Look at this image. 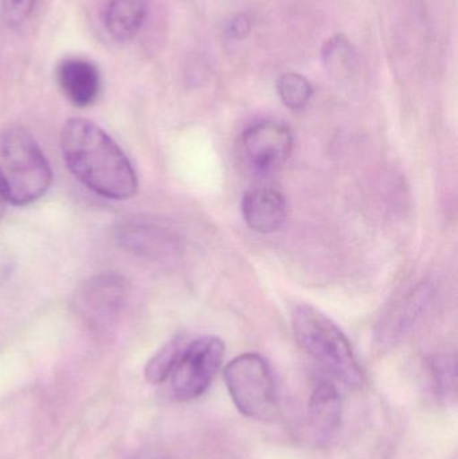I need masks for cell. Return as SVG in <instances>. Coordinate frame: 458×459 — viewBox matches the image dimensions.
Segmentation results:
<instances>
[{
  "instance_id": "cell-1",
  "label": "cell",
  "mask_w": 458,
  "mask_h": 459,
  "mask_svg": "<svg viewBox=\"0 0 458 459\" xmlns=\"http://www.w3.org/2000/svg\"><path fill=\"white\" fill-rule=\"evenodd\" d=\"M61 151L70 172L97 195L125 201L137 193L134 166L97 124L80 117L67 120L61 132Z\"/></svg>"
},
{
  "instance_id": "cell-2",
  "label": "cell",
  "mask_w": 458,
  "mask_h": 459,
  "mask_svg": "<svg viewBox=\"0 0 458 459\" xmlns=\"http://www.w3.org/2000/svg\"><path fill=\"white\" fill-rule=\"evenodd\" d=\"M292 329L298 345L336 382L360 387L362 369L351 344L330 317L311 305H300L293 310Z\"/></svg>"
},
{
  "instance_id": "cell-3",
  "label": "cell",
  "mask_w": 458,
  "mask_h": 459,
  "mask_svg": "<svg viewBox=\"0 0 458 459\" xmlns=\"http://www.w3.org/2000/svg\"><path fill=\"white\" fill-rule=\"evenodd\" d=\"M53 182L50 164L34 137L22 128L0 134V188L15 206L42 198Z\"/></svg>"
},
{
  "instance_id": "cell-4",
  "label": "cell",
  "mask_w": 458,
  "mask_h": 459,
  "mask_svg": "<svg viewBox=\"0 0 458 459\" xmlns=\"http://www.w3.org/2000/svg\"><path fill=\"white\" fill-rule=\"evenodd\" d=\"M226 387L237 410L257 420H274L280 414L273 371L258 353L237 356L226 366Z\"/></svg>"
},
{
  "instance_id": "cell-5",
  "label": "cell",
  "mask_w": 458,
  "mask_h": 459,
  "mask_svg": "<svg viewBox=\"0 0 458 459\" xmlns=\"http://www.w3.org/2000/svg\"><path fill=\"white\" fill-rule=\"evenodd\" d=\"M225 344L218 337H201L188 342L171 374V388L180 402L198 399L209 390L222 366Z\"/></svg>"
},
{
  "instance_id": "cell-6",
  "label": "cell",
  "mask_w": 458,
  "mask_h": 459,
  "mask_svg": "<svg viewBox=\"0 0 458 459\" xmlns=\"http://www.w3.org/2000/svg\"><path fill=\"white\" fill-rule=\"evenodd\" d=\"M242 155L247 166L261 175L276 172L284 166L293 150L290 129L277 121H260L242 136Z\"/></svg>"
},
{
  "instance_id": "cell-7",
  "label": "cell",
  "mask_w": 458,
  "mask_h": 459,
  "mask_svg": "<svg viewBox=\"0 0 458 459\" xmlns=\"http://www.w3.org/2000/svg\"><path fill=\"white\" fill-rule=\"evenodd\" d=\"M242 217L253 231L261 234L277 231L287 221V199L273 187L250 188L242 199Z\"/></svg>"
},
{
  "instance_id": "cell-8",
  "label": "cell",
  "mask_w": 458,
  "mask_h": 459,
  "mask_svg": "<svg viewBox=\"0 0 458 459\" xmlns=\"http://www.w3.org/2000/svg\"><path fill=\"white\" fill-rule=\"evenodd\" d=\"M125 281L116 274H102L86 282L78 294V305L91 320H107L115 316L126 299Z\"/></svg>"
},
{
  "instance_id": "cell-9",
  "label": "cell",
  "mask_w": 458,
  "mask_h": 459,
  "mask_svg": "<svg viewBox=\"0 0 458 459\" xmlns=\"http://www.w3.org/2000/svg\"><path fill=\"white\" fill-rule=\"evenodd\" d=\"M56 82L66 99L78 108L93 104L101 89V78L96 65L81 58L61 62L56 69Z\"/></svg>"
},
{
  "instance_id": "cell-10",
  "label": "cell",
  "mask_w": 458,
  "mask_h": 459,
  "mask_svg": "<svg viewBox=\"0 0 458 459\" xmlns=\"http://www.w3.org/2000/svg\"><path fill=\"white\" fill-rule=\"evenodd\" d=\"M308 417L317 441L330 442L338 434L343 418V402L333 383L322 380L312 391Z\"/></svg>"
},
{
  "instance_id": "cell-11",
  "label": "cell",
  "mask_w": 458,
  "mask_h": 459,
  "mask_svg": "<svg viewBox=\"0 0 458 459\" xmlns=\"http://www.w3.org/2000/svg\"><path fill=\"white\" fill-rule=\"evenodd\" d=\"M147 16L145 0H110L105 13V27L113 39L126 42L134 39Z\"/></svg>"
},
{
  "instance_id": "cell-12",
  "label": "cell",
  "mask_w": 458,
  "mask_h": 459,
  "mask_svg": "<svg viewBox=\"0 0 458 459\" xmlns=\"http://www.w3.org/2000/svg\"><path fill=\"white\" fill-rule=\"evenodd\" d=\"M429 289L425 286L414 290L379 326V340L385 344H392L401 339L416 323L425 305L429 302Z\"/></svg>"
},
{
  "instance_id": "cell-13",
  "label": "cell",
  "mask_w": 458,
  "mask_h": 459,
  "mask_svg": "<svg viewBox=\"0 0 458 459\" xmlns=\"http://www.w3.org/2000/svg\"><path fill=\"white\" fill-rule=\"evenodd\" d=\"M322 58L328 73L339 78L350 77L359 67V56L349 38L333 35L323 46Z\"/></svg>"
},
{
  "instance_id": "cell-14",
  "label": "cell",
  "mask_w": 458,
  "mask_h": 459,
  "mask_svg": "<svg viewBox=\"0 0 458 459\" xmlns=\"http://www.w3.org/2000/svg\"><path fill=\"white\" fill-rule=\"evenodd\" d=\"M190 340L179 334L167 342L145 367V379L152 385H160L171 377L177 361L182 358Z\"/></svg>"
},
{
  "instance_id": "cell-15",
  "label": "cell",
  "mask_w": 458,
  "mask_h": 459,
  "mask_svg": "<svg viewBox=\"0 0 458 459\" xmlns=\"http://www.w3.org/2000/svg\"><path fill=\"white\" fill-rule=\"evenodd\" d=\"M276 88L282 104L290 110L304 109L314 96V86L298 73L280 75Z\"/></svg>"
},
{
  "instance_id": "cell-16",
  "label": "cell",
  "mask_w": 458,
  "mask_h": 459,
  "mask_svg": "<svg viewBox=\"0 0 458 459\" xmlns=\"http://www.w3.org/2000/svg\"><path fill=\"white\" fill-rule=\"evenodd\" d=\"M432 377L436 393L449 398L456 388V361L449 356H438L432 361Z\"/></svg>"
},
{
  "instance_id": "cell-17",
  "label": "cell",
  "mask_w": 458,
  "mask_h": 459,
  "mask_svg": "<svg viewBox=\"0 0 458 459\" xmlns=\"http://www.w3.org/2000/svg\"><path fill=\"white\" fill-rule=\"evenodd\" d=\"M3 15L11 27L21 26L29 19L35 0H2Z\"/></svg>"
},
{
  "instance_id": "cell-18",
  "label": "cell",
  "mask_w": 458,
  "mask_h": 459,
  "mask_svg": "<svg viewBox=\"0 0 458 459\" xmlns=\"http://www.w3.org/2000/svg\"><path fill=\"white\" fill-rule=\"evenodd\" d=\"M250 30H252V22L245 13H239V15L231 19L226 31H228L230 39L242 40L250 34Z\"/></svg>"
},
{
  "instance_id": "cell-19",
  "label": "cell",
  "mask_w": 458,
  "mask_h": 459,
  "mask_svg": "<svg viewBox=\"0 0 458 459\" xmlns=\"http://www.w3.org/2000/svg\"><path fill=\"white\" fill-rule=\"evenodd\" d=\"M7 199H5L4 193H3L2 188H0V218L3 217L5 212V206H7Z\"/></svg>"
}]
</instances>
